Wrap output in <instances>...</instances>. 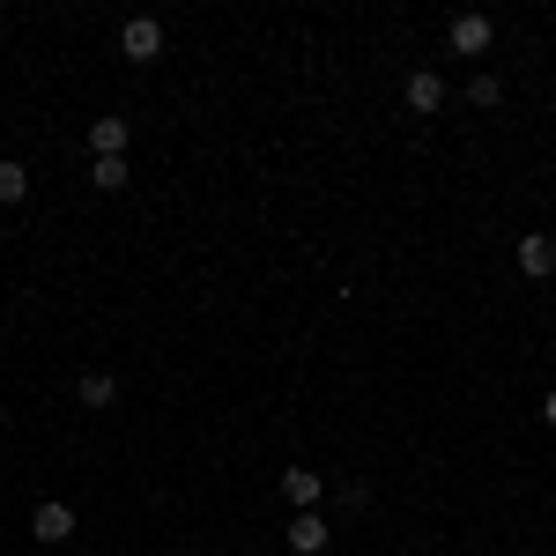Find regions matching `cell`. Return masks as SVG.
<instances>
[{"label": "cell", "instance_id": "1", "mask_svg": "<svg viewBox=\"0 0 556 556\" xmlns=\"http://www.w3.org/2000/svg\"><path fill=\"white\" fill-rule=\"evenodd\" d=\"M445 45H453V52H460V60H482V52H490V45H497V23H490V15H482V8H460V15H453V23H445Z\"/></svg>", "mask_w": 556, "mask_h": 556}, {"label": "cell", "instance_id": "2", "mask_svg": "<svg viewBox=\"0 0 556 556\" xmlns=\"http://www.w3.org/2000/svg\"><path fill=\"white\" fill-rule=\"evenodd\" d=\"M119 52H127L134 67L164 60V23H156V15H127V23H119Z\"/></svg>", "mask_w": 556, "mask_h": 556}, {"label": "cell", "instance_id": "3", "mask_svg": "<svg viewBox=\"0 0 556 556\" xmlns=\"http://www.w3.org/2000/svg\"><path fill=\"white\" fill-rule=\"evenodd\" d=\"M75 527H83V513H75L67 497H45L38 513H30V534H38L45 549H60V542H75Z\"/></svg>", "mask_w": 556, "mask_h": 556}, {"label": "cell", "instance_id": "4", "mask_svg": "<svg viewBox=\"0 0 556 556\" xmlns=\"http://www.w3.org/2000/svg\"><path fill=\"white\" fill-rule=\"evenodd\" d=\"M513 260H519L527 282H549V275H556V238H549V230H519Z\"/></svg>", "mask_w": 556, "mask_h": 556}, {"label": "cell", "instance_id": "5", "mask_svg": "<svg viewBox=\"0 0 556 556\" xmlns=\"http://www.w3.org/2000/svg\"><path fill=\"white\" fill-rule=\"evenodd\" d=\"M282 497H290V513H319L327 475H319V468H282Z\"/></svg>", "mask_w": 556, "mask_h": 556}, {"label": "cell", "instance_id": "6", "mask_svg": "<svg viewBox=\"0 0 556 556\" xmlns=\"http://www.w3.org/2000/svg\"><path fill=\"white\" fill-rule=\"evenodd\" d=\"M401 97H408V112H416V119H430V112H445V75H438V67H416Z\"/></svg>", "mask_w": 556, "mask_h": 556}, {"label": "cell", "instance_id": "7", "mask_svg": "<svg viewBox=\"0 0 556 556\" xmlns=\"http://www.w3.org/2000/svg\"><path fill=\"white\" fill-rule=\"evenodd\" d=\"M282 542H290V556H319L334 534H327V519H319V513H298L290 527H282Z\"/></svg>", "mask_w": 556, "mask_h": 556}, {"label": "cell", "instance_id": "8", "mask_svg": "<svg viewBox=\"0 0 556 556\" xmlns=\"http://www.w3.org/2000/svg\"><path fill=\"white\" fill-rule=\"evenodd\" d=\"M134 127L119 119V112H104V119H89V156H127Z\"/></svg>", "mask_w": 556, "mask_h": 556}, {"label": "cell", "instance_id": "9", "mask_svg": "<svg viewBox=\"0 0 556 556\" xmlns=\"http://www.w3.org/2000/svg\"><path fill=\"white\" fill-rule=\"evenodd\" d=\"M89 186H97V193H127L134 164H127V156H89Z\"/></svg>", "mask_w": 556, "mask_h": 556}, {"label": "cell", "instance_id": "10", "mask_svg": "<svg viewBox=\"0 0 556 556\" xmlns=\"http://www.w3.org/2000/svg\"><path fill=\"white\" fill-rule=\"evenodd\" d=\"M75 401H83V408H112V401H119V379H112V371H83V379H75Z\"/></svg>", "mask_w": 556, "mask_h": 556}, {"label": "cell", "instance_id": "11", "mask_svg": "<svg viewBox=\"0 0 556 556\" xmlns=\"http://www.w3.org/2000/svg\"><path fill=\"white\" fill-rule=\"evenodd\" d=\"M468 104H475V112H490V104H505V83H497L490 67H475V75H468Z\"/></svg>", "mask_w": 556, "mask_h": 556}, {"label": "cell", "instance_id": "12", "mask_svg": "<svg viewBox=\"0 0 556 556\" xmlns=\"http://www.w3.org/2000/svg\"><path fill=\"white\" fill-rule=\"evenodd\" d=\"M15 201H30V172L8 156V164H0V208H15Z\"/></svg>", "mask_w": 556, "mask_h": 556}, {"label": "cell", "instance_id": "13", "mask_svg": "<svg viewBox=\"0 0 556 556\" xmlns=\"http://www.w3.org/2000/svg\"><path fill=\"white\" fill-rule=\"evenodd\" d=\"M542 424H549V430H556V386H549V401H542Z\"/></svg>", "mask_w": 556, "mask_h": 556}, {"label": "cell", "instance_id": "14", "mask_svg": "<svg viewBox=\"0 0 556 556\" xmlns=\"http://www.w3.org/2000/svg\"><path fill=\"white\" fill-rule=\"evenodd\" d=\"M0 430H8V401H0Z\"/></svg>", "mask_w": 556, "mask_h": 556}, {"label": "cell", "instance_id": "15", "mask_svg": "<svg viewBox=\"0 0 556 556\" xmlns=\"http://www.w3.org/2000/svg\"><path fill=\"white\" fill-rule=\"evenodd\" d=\"M172 556H201V549H172Z\"/></svg>", "mask_w": 556, "mask_h": 556}]
</instances>
